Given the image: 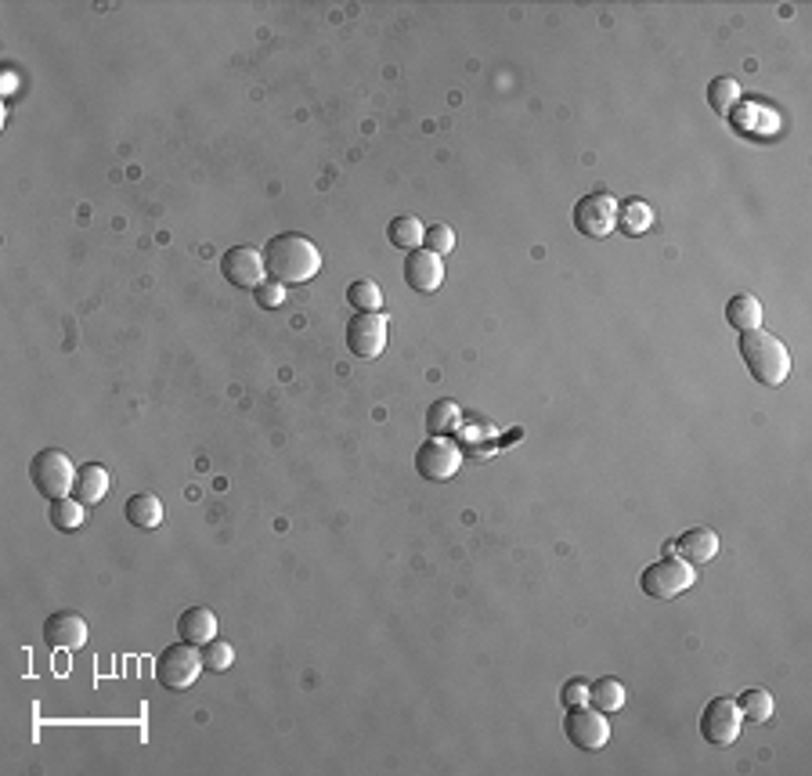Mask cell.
I'll return each instance as SVG.
<instances>
[{"mask_svg": "<svg viewBox=\"0 0 812 776\" xmlns=\"http://www.w3.org/2000/svg\"><path fill=\"white\" fill-rule=\"evenodd\" d=\"M47 517H51V524H55L58 531H76V527L84 524V502L69 499V495H65V499H55Z\"/></svg>", "mask_w": 812, "mask_h": 776, "instance_id": "obj_26", "label": "cell"}, {"mask_svg": "<svg viewBox=\"0 0 812 776\" xmlns=\"http://www.w3.org/2000/svg\"><path fill=\"white\" fill-rule=\"evenodd\" d=\"M740 102V84L737 80H729V76H719V80H711L708 87V105L715 116H729V112L737 109Z\"/></svg>", "mask_w": 812, "mask_h": 776, "instance_id": "obj_23", "label": "cell"}, {"mask_svg": "<svg viewBox=\"0 0 812 776\" xmlns=\"http://www.w3.org/2000/svg\"><path fill=\"white\" fill-rule=\"evenodd\" d=\"M221 275L228 278L235 289H257L268 275L264 268V253L257 246H231L221 257Z\"/></svg>", "mask_w": 812, "mask_h": 776, "instance_id": "obj_10", "label": "cell"}, {"mask_svg": "<svg viewBox=\"0 0 812 776\" xmlns=\"http://www.w3.org/2000/svg\"><path fill=\"white\" fill-rule=\"evenodd\" d=\"M282 300H286V286H278V282H271V278L257 286V304L260 307H278Z\"/></svg>", "mask_w": 812, "mask_h": 776, "instance_id": "obj_30", "label": "cell"}, {"mask_svg": "<svg viewBox=\"0 0 812 776\" xmlns=\"http://www.w3.org/2000/svg\"><path fill=\"white\" fill-rule=\"evenodd\" d=\"M563 733H567V740H571L574 748L600 751L610 740L607 712H600V708H585V704L582 708H571L567 719H563Z\"/></svg>", "mask_w": 812, "mask_h": 776, "instance_id": "obj_7", "label": "cell"}, {"mask_svg": "<svg viewBox=\"0 0 812 776\" xmlns=\"http://www.w3.org/2000/svg\"><path fill=\"white\" fill-rule=\"evenodd\" d=\"M459 419H462V412H459V405L455 401H434L430 405V412H426V430H430V437H444L448 430H455L459 426Z\"/></svg>", "mask_w": 812, "mask_h": 776, "instance_id": "obj_24", "label": "cell"}, {"mask_svg": "<svg viewBox=\"0 0 812 776\" xmlns=\"http://www.w3.org/2000/svg\"><path fill=\"white\" fill-rule=\"evenodd\" d=\"M264 268L278 286H304L322 271V250L307 235L282 231L264 246Z\"/></svg>", "mask_w": 812, "mask_h": 776, "instance_id": "obj_1", "label": "cell"}, {"mask_svg": "<svg viewBox=\"0 0 812 776\" xmlns=\"http://www.w3.org/2000/svg\"><path fill=\"white\" fill-rule=\"evenodd\" d=\"M87 621L76 610H58L44 621V643L51 650H84L87 647Z\"/></svg>", "mask_w": 812, "mask_h": 776, "instance_id": "obj_12", "label": "cell"}, {"mask_svg": "<svg viewBox=\"0 0 812 776\" xmlns=\"http://www.w3.org/2000/svg\"><path fill=\"white\" fill-rule=\"evenodd\" d=\"M347 304L358 307V315H372V311H383V293H379L376 282L361 278V282H354L347 289Z\"/></svg>", "mask_w": 812, "mask_h": 776, "instance_id": "obj_25", "label": "cell"}, {"mask_svg": "<svg viewBox=\"0 0 812 776\" xmlns=\"http://www.w3.org/2000/svg\"><path fill=\"white\" fill-rule=\"evenodd\" d=\"M423 246L430 253H437V257H444V253L455 250V231L448 228V224H430L423 235Z\"/></svg>", "mask_w": 812, "mask_h": 776, "instance_id": "obj_28", "label": "cell"}, {"mask_svg": "<svg viewBox=\"0 0 812 776\" xmlns=\"http://www.w3.org/2000/svg\"><path fill=\"white\" fill-rule=\"evenodd\" d=\"M693 582H697V567L679 560V556H665V560H657V564H650L639 574V589H643L650 600H675V596H683Z\"/></svg>", "mask_w": 812, "mask_h": 776, "instance_id": "obj_4", "label": "cell"}, {"mask_svg": "<svg viewBox=\"0 0 812 776\" xmlns=\"http://www.w3.org/2000/svg\"><path fill=\"white\" fill-rule=\"evenodd\" d=\"M560 701L567 704V708H582V704H589V683H585V679H567L560 690Z\"/></svg>", "mask_w": 812, "mask_h": 776, "instance_id": "obj_29", "label": "cell"}, {"mask_svg": "<svg viewBox=\"0 0 812 776\" xmlns=\"http://www.w3.org/2000/svg\"><path fill=\"white\" fill-rule=\"evenodd\" d=\"M347 347L365 361L379 358L383 347H387V318H383V311L354 315L351 325H347Z\"/></svg>", "mask_w": 812, "mask_h": 776, "instance_id": "obj_11", "label": "cell"}, {"mask_svg": "<svg viewBox=\"0 0 812 776\" xmlns=\"http://www.w3.org/2000/svg\"><path fill=\"white\" fill-rule=\"evenodd\" d=\"M589 704L592 708H600V712H621L625 708V686L614 679V675H607V679H596V683L589 686Z\"/></svg>", "mask_w": 812, "mask_h": 776, "instance_id": "obj_21", "label": "cell"}, {"mask_svg": "<svg viewBox=\"0 0 812 776\" xmlns=\"http://www.w3.org/2000/svg\"><path fill=\"white\" fill-rule=\"evenodd\" d=\"M737 708H740V715H744V719H751V722H769V719H773L776 701H773V693H769V690L755 686V690H744V693H740Z\"/></svg>", "mask_w": 812, "mask_h": 776, "instance_id": "obj_22", "label": "cell"}, {"mask_svg": "<svg viewBox=\"0 0 812 776\" xmlns=\"http://www.w3.org/2000/svg\"><path fill=\"white\" fill-rule=\"evenodd\" d=\"M177 636L192 647H206L210 639H217V614L210 607H188L177 618Z\"/></svg>", "mask_w": 812, "mask_h": 776, "instance_id": "obj_15", "label": "cell"}, {"mask_svg": "<svg viewBox=\"0 0 812 776\" xmlns=\"http://www.w3.org/2000/svg\"><path fill=\"white\" fill-rule=\"evenodd\" d=\"M618 228L625 231V235H646V231L654 228V210H650V203H643V199H628L625 206H618Z\"/></svg>", "mask_w": 812, "mask_h": 776, "instance_id": "obj_20", "label": "cell"}, {"mask_svg": "<svg viewBox=\"0 0 812 776\" xmlns=\"http://www.w3.org/2000/svg\"><path fill=\"white\" fill-rule=\"evenodd\" d=\"M462 466V448L448 437H430L416 452V470L423 481H452Z\"/></svg>", "mask_w": 812, "mask_h": 776, "instance_id": "obj_8", "label": "cell"}, {"mask_svg": "<svg viewBox=\"0 0 812 776\" xmlns=\"http://www.w3.org/2000/svg\"><path fill=\"white\" fill-rule=\"evenodd\" d=\"M29 477H33V488L44 495V499H65L76 484V470L73 459L62 452V448H40L29 462Z\"/></svg>", "mask_w": 812, "mask_h": 776, "instance_id": "obj_3", "label": "cell"}, {"mask_svg": "<svg viewBox=\"0 0 812 776\" xmlns=\"http://www.w3.org/2000/svg\"><path fill=\"white\" fill-rule=\"evenodd\" d=\"M203 650H195L192 643H174V647H167L163 654H159L156 661V679L159 686H167V690H188V686L203 675Z\"/></svg>", "mask_w": 812, "mask_h": 776, "instance_id": "obj_5", "label": "cell"}, {"mask_svg": "<svg viewBox=\"0 0 812 776\" xmlns=\"http://www.w3.org/2000/svg\"><path fill=\"white\" fill-rule=\"evenodd\" d=\"M726 322L733 325V329H740V333L758 329V325H762V304H758V296H751V293L733 296V300L726 304Z\"/></svg>", "mask_w": 812, "mask_h": 776, "instance_id": "obj_18", "label": "cell"}, {"mask_svg": "<svg viewBox=\"0 0 812 776\" xmlns=\"http://www.w3.org/2000/svg\"><path fill=\"white\" fill-rule=\"evenodd\" d=\"M574 228L589 239H607L618 228V203L610 192H592L574 206Z\"/></svg>", "mask_w": 812, "mask_h": 776, "instance_id": "obj_6", "label": "cell"}, {"mask_svg": "<svg viewBox=\"0 0 812 776\" xmlns=\"http://www.w3.org/2000/svg\"><path fill=\"white\" fill-rule=\"evenodd\" d=\"M740 358L748 365L751 376L762 383V387H780L791 372V354L773 333H762V329H751V333H740Z\"/></svg>", "mask_w": 812, "mask_h": 776, "instance_id": "obj_2", "label": "cell"}, {"mask_svg": "<svg viewBox=\"0 0 812 776\" xmlns=\"http://www.w3.org/2000/svg\"><path fill=\"white\" fill-rule=\"evenodd\" d=\"M405 282L416 293H437L444 282V264L437 253L430 250H412L405 260Z\"/></svg>", "mask_w": 812, "mask_h": 776, "instance_id": "obj_14", "label": "cell"}, {"mask_svg": "<svg viewBox=\"0 0 812 776\" xmlns=\"http://www.w3.org/2000/svg\"><path fill=\"white\" fill-rule=\"evenodd\" d=\"M123 513H127V520L134 527H141V531H152V527L163 524V502L156 499V495H130L127 506H123Z\"/></svg>", "mask_w": 812, "mask_h": 776, "instance_id": "obj_19", "label": "cell"}, {"mask_svg": "<svg viewBox=\"0 0 812 776\" xmlns=\"http://www.w3.org/2000/svg\"><path fill=\"white\" fill-rule=\"evenodd\" d=\"M231 661H235V650L224 643V639H210L203 647V665L206 672H228Z\"/></svg>", "mask_w": 812, "mask_h": 776, "instance_id": "obj_27", "label": "cell"}, {"mask_svg": "<svg viewBox=\"0 0 812 776\" xmlns=\"http://www.w3.org/2000/svg\"><path fill=\"white\" fill-rule=\"evenodd\" d=\"M73 495L84 502V506H98V502L109 495V470L98 466V462H87L84 470H76Z\"/></svg>", "mask_w": 812, "mask_h": 776, "instance_id": "obj_16", "label": "cell"}, {"mask_svg": "<svg viewBox=\"0 0 812 776\" xmlns=\"http://www.w3.org/2000/svg\"><path fill=\"white\" fill-rule=\"evenodd\" d=\"M715 553H719V535H715L711 527H690L686 535H679L675 542L665 546V556H679V560H686V564L693 567L711 564Z\"/></svg>", "mask_w": 812, "mask_h": 776, "instance_id": "obj_13", "label": "cell"}, {"mask_svg": "<svg viewBox=\"0 0 812 776\" xmlns=\"http://www.w3.org/2000/svg\"><path fill=\"white\" fill-rule=\"evenodd\" d=\"M423 235H426L423 221L412 217V213H401V217H394V221L387 224L390 246H397V250H405V253L423 250Z\"/></svg>", "mask_w": 812, "mask_h": 776, "instance_id": "obj_17", "label": "cell"}, {"mask_svg": "<svg viewBox=\"0 0 812 776\" xmlns=\"http://www.w3.org/2000/svg\"><path fill=\"white\" fill-rule=\"evenodd\" d=\"M740 722H744V715H740L737 701L715 697L701 712V737L708 744H715V748H726V744H733L740 737Z\"/></svg>", "mask_w": 812, "mask_h": 776, "instance_id": "obj_9", "label": "cell"}]
</instances>
